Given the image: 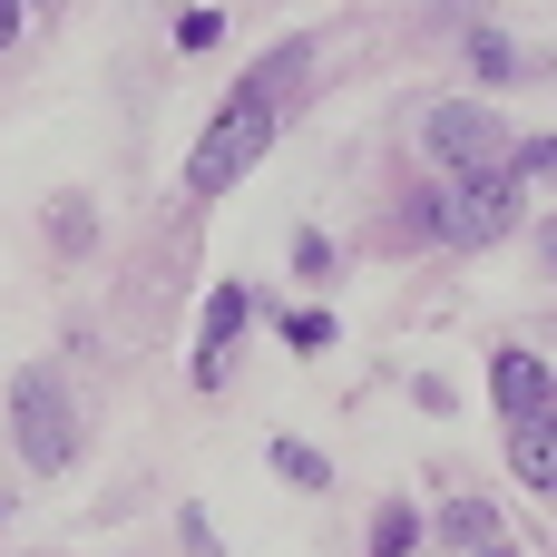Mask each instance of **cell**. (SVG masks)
<instances>
[{"mask_svg": "<svg viewBox=\"0 0 557 557\" xmlns=\"http://www.w3.org/2000/svg\"><path fill=\"white\" fill-rule=\"evenodd\" d=\"M490 401H499V421L557 411V372L539 362V352H490Z\"/></svg>", "mask_w": 557, "mask_h": 557, "instance_id": "cell-5", "label": "cell"}, {"mask_svg": "<svg viewBox=\"0 0 557 557\" xmlns=\"http://www.w3.org/2000/svg\"><path fill=\"white\" fill-rule=\"evenodd\" d=\"M245 313H255V304H245V284H215V294H206V313H196V382H206V392L225 382V352H235Z\"/></svg>", "mask_w": 557, "mask_h": 557, "instance_id": "cell-6", "label": "cell"}, {"mask_svg": "<svg viewBox=\"0 0 557 557\" xmlns=\"http://www.w3.org/2000/svg\"><path fill=\"white\" fill-rule=\"evenodd\" d=\"M411 539H421L411 509H382V519H372V557H411Z\"/></svg>", "mask_w": 557, "mask_h": 557, "instance_id": "cell-12", "label": "cell"}, {"mask_svg": "<svg viewBox=\"0 0 557 557\" xmlns=\"http://www.w3.org/2000/svg\"><path fill=\"white\" fill-rule=\"evenodd\" d=\"M284 343H294V352H323V343H333V313H284Z\"/></svg>", "mask_w": 557, "mask_h": 557, "instance_id": "cell-14", "label": "cell"}, {"mask_svg": "<svg viewBox=\"0 0 557 557\" xmlns=\"http://www.w3.org/2000/svg\"><path fill=\"white\" fill-rule=\"evenodd\" d=\"M470 69H480V78H519L529 59H519V49L499 39V29H470Z\"/></svg>", "mask_w": 557, "mask_h": 557, "instance_id": "cell-9", "label": "cell"}, {"mask_svg": "<svg viewBox=\"0 0 557 557\" xmlns=\"http://www.w3.org/2000/svg\"><path fill=\"white\" fill-rule=\"evenodd\" d=\"M10 441H20L29 470H69V460H78V411H69V392H59L49 362H29V372L10 382Z\"/></svg>", "mask_w": 557, "mask_h": 557, "instance_id": "cell-3", "label": "cell"}, {"mask_svg": "<svg viewBox=\"0 0 557 557\" xmlns=\"http://www.w3.org/2000/svg\"><path fill=\"white\" fill-rule=\"evenodd\" d=\"M470 557H519V548H509V539H480V548H470Z\"/></svg>", "mask_w": 557, "mask_h": 557, "instance_id": "cell-18", "label": "cell"}, {"mask_svg": "<svg viewBox=\"0 0 557 557\" xmlns=\"http://www.w3.org/2000/svg\"><path fill=\"white\" fill-rule=\"evenodd\" d=\"M539 255H548V274H557V215H548V225H539Z\"/></svg>", "mask_w": 557, "mask_h": 557, "instance_id": "cell-17", "label": "cell"}, {"mask_svg": "<svg viewBox=\"0 0 557 557\" xmlns=\"http://www.w3.org/2000/svg\"><path fill=\"white\" fill-rule=\"evenodd\" d=\"M441 539H450V548H480V539H499V529H490L480 499H450V509H441Z\"/></svg>", "mask_w": 557, "mask_h": 557, "instance_id": "cell-10", "label": "cell"}, {"mask_svg": "<svg viewBox=\"0 0 557 557\" xmlns=\"http://www.w3.org/2000/svg\"><path fill=\"white\" fill-rule=\"evenodd\" d=\"M519 176L509 166H490V176H441L431 196H421V235H441V245H499L509 225H519Z\"/></svg>", "mask_w": 557, "mask_h": 557, "instance_id": "cell-2", "label": "cell"}, {"mask_svg": "<svg viewBox=\"0 0 557 557\" xmlns=\"http://www.w3.org/2000/svg\"><path fill=\"white\" fill-rule=\"evenodd\" d=\"M215 39H225L215 10H186V20H176V49H215Z\"/></svg>", "mask_w": 557, "mask_h": 557, "instance_id": "cell-15", "label": "cell"}, {"mask_svg": "<svg viewBox=\"0 0 557 557\" xmlns=\"http://www.w3.org/2000/svg\"><path fill=\"white\" fill-rule=\"evenodd\" d=\"M509 176L529 186V176H557V137H529V147H509Z\"/></svg>", "mask_w": 557, "mask_h": 557, "instance_id": "cell-13", "label": "cell"}, {"mask_svg": "<svg viewBox=\"0 0 557 557\" xmlns=\"http://www.w3.org/2000/svg\"><path fill=\"white\" fill-rule=\"evenodd\" d=\"M509 470H519L529 490H557V411H529V421H509Z\"/></svg>", "mask_w": 557, "mask_h": 557, "instance_id": "cell-7", "label": "cell"}, {"mask_svg": "<svg viewBox=\"0 0 557 557\" xmlns=\"http://www.w3.org/2000/svg\"><path fill=\"white\" fill-rule=\"evenodd\" d=\"M421 147H431V166L441 176H490V166H509V117H490L480 98H441L431 117H421Z\"/></svg>", "mask_w": 557, "mask_h": 557, "instance_id": "cell-4", "label": "cell"}, {"mask_svg": "<svg viewBox=\"0 0 557 557\" xmlns=\"http://www.w3.org/2000/svg\"><path fill=\"white\" fill-rule=\"evenodd\" d=\"M10 39H20V0H0V49H10Z\"/></svg>", "mask_w": 557, "mask_h": 557, "instance_id": "cell-16", "label": "cell"}, {"mask_svg": "<svg viewBox=\"0 0 557 557\" xmlns=\"http://www.w3.org/2000/svg\"><path fill=\"white\" fill-rule=\"evenodd\" d=\"M274 470L294 480V490H323L333 470H323V450H304V441H274Z\"/></svg>", "mask_w": 557, "mask_h": 557, "instance_id": "cell-11", "label": "cell"}, {"mask_svg": "<svg viewBox=\"0 0 557 557\" xmlns=\"http://www.w3.org/2000/svg\"><path fill=\"white\" fill-rule=\"evenodd\" d=\"M304 78H313V49H304V39H284V49H274V59H255V69L235 78V88H245V98H274V108H284V98H294Z\"/></svg>", "mask_w": 557, "mask_h": 557, "instance_id": "cell-8", "label": "cell"}, {"mask_svg": "<svg viewBox=\"0 0 557 557\" xmlns=\"http://www.w3.org/2000/svg\"><path fill=\"white\" fill-rule=\"evenodd\" d=\"M274 127H284V108L274 98H225L215 108V127L196 137V157H186V196H225L245 166H264V147H274Z\"/></svg>", "mask_w": 557, "mask_h": 557, "instance_id": "cell-1", "label": "cell"}]
</instances>
